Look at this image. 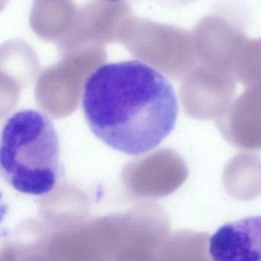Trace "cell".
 Masks as SVG:
<instances>
[{"mask_svg": "<svg viewBox=\"0 0 261 261\" xmlns=\"http://www.w3.org/2000/svg\"><path fill=\"white\" fill-rule=\"evenodd\" d=\"M227 111L216 120L221 135L241 149H261V82L244 87Z\"/></svg>", "mask_w": 261, "mask_h": 261, "instance_id": "cell-6", "label": "cell"}, {"mask_svg": "<svg viewBox=\"0 0 261 261\" xmlns=\"http://www.w3.org/2000/svg\"><path fill=\"white\" fill-rule=\"evenodd\" d=\"M232 74L244 87L260 83L261 38L246 39L235 58Z\"/></svg>", "mask_w": 261, "mask_h": 261, "instance_id": "cell-10", "label": "cell"}, {"mask_svg": "<svg viewBox=\"0 0 261 261\" xmlns=\"http://www.w3.org/2000/svg\"><path fill=\"white\" fill-rule=\"evenodd\" d=\"M3 178L18 192H51L61 172L60 143L53 121L39 111L23 109L4 123L0 145Z\"/></svg>", "mask_w": 261, "mask_h": 261, "instance_id": "cell-2", "label": "cell"}, {"mask_svg": "<svg viewBox=\"0 0 261 261\" xmlns=\"http://www.w3.org/2000/svg\"><path fill=\"white\" fill-rule=\"evenodd\" d=\"M192 35L201 65L232 74L235 58L247 39L237 24L221 15H209L198 22Z\"/></svg>", "mask_w": 261, "mask_h": 261, "instance_id": "cell-5", "label": "cell"}, {"mask_svg": "<svg viewBox=\"0 0 261 261\" xmlns=\"http://www.w3.org/2000/svg\"><path fill=\"white\" fill-rule=\"evenodd\" d=\"M224 182L229 189L236 186L261 187V159L251 152L235 155L226 166Z\"/></svg>", "mask_w": 261, "mask_h": 261, "instance_id": "cell-9", "label": "cell"}, {"mask_svg": "<svg viewBox=\"0 0 261 261\" xmlns=\"http://www.w3.org/2000/svg\"><path fill=\"white\" fill-rule=\"evenodd\" d=\"M232 74L200 64L188 74L181 89L186 113L198 120H218L233 100Z\"/></svg>", "mask_w": 261, "mask_h": 261, "instance_id": "cell-4", "label": "cell"}, {"mask_svg": "<svg viewBox=\"0 0 261 261\" xmlns=\"http://www.w3.org/2000/svg\"><path fill=\"white\" fill-rule=\"evenodd\" d=\"M213 261H261V216L220 227L209 241Z\"/></svg>", "mask_w": 261, "mask_h": 261, "instance_id": "cell-7", "label": "cell"}, {"mask_svg": "<svg viewBox=\"0 0 261 261\" xmlns=\"http://www.w3.org/2000/svg\"><path fill=\"white\" fill-rule=\"evenodd\" d=\"M82 110L97 138L114 150L140 155L172 132L178 107L173 87L161 72L128 60L105 64L90 74Z\"/></svg>", "mask_w": 261, "mask_h": 261, "instance_id": "cell-1", "label": "cell"}, {"mask_svg": "<svg viewBox=\"0 0 261 261\" xmlns=\"http://www.w3.org/2000/svg\"><path fill=\"white\" fill-rule=\"evenodd\" d=\"M209 241L204 232L178 230L165 243L158 261H212Z\"/></svg>", "mask_w": 261, "mask_h": 261, "instance_id": "cell-8", "label": "cell"}, {"mask_svg": "<svg viewBox=\"0 0 261 261\" xmlns=\"http://www.w3.org/2000/svg\"><path fill=\"white\" fill-rule=\"evenodd\" d=\"M120 244L112 261H158L170 222L158 204L146 202L120 213Z\"/></svg>", "mask_w": 261, "mask_h": 261, "instance_id": "cell-3", "label": "cell"}]
</instances>
